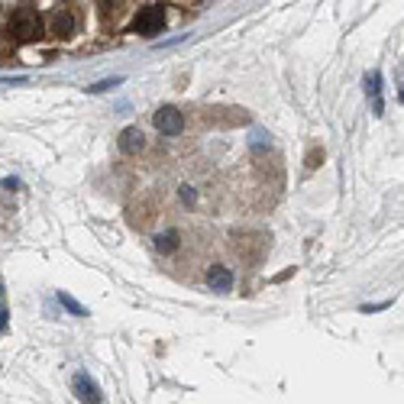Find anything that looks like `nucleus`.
Wrapping results in <instances>:
<instances>
[{
  "label": "nucleus",
  "instance_id": "obj_1",
  "mask_svg": "<svg viewBox=\"0 0 404 404\" xmlns=\"http://www.w3.org/2000/svg\"><path fill=\"white\" fill-rule=\"evenodd\" d=\"M7 30L16 42H36V39L42 36V16L32 7H20V10H13Z\"/></svg>",
  "mask_w": 404,
  "mask_h": 404
},
{
  "label": "nucleus",
  "instance_id": "obj_2",
  "mask_svg": "<svg viewBox=\"0 0 404 404\" xmlns=\"http://www.w3.org/2000/svg\"><path fill=\"white\" fill-rule=\"evenodd\" d=\"M165 20H168L165 7H162V4H149V7H143L136 13L130 30L139 32V36H159V32L165 30Z\"/></svg>",
  "mask_w": 404,
  "mask_h": 404
},
{
  "label": "nucleus",
  "instance_id": "obj_3",
  "mask_svg": "<svg viewBox=\"0 0 404 404\" xmlns=\"http://www.w3.org/2000/svg\"><path fill=\"white\" fill-rule=\"evenodd\" d=\"M153 123H155V130L165 133V136H178V133L184 130V117H182V110H175V107H159Z\"/></svg>",
  "mask_w": 404,
  "mask_h": 404
},
{
  "label": "nucleus",
  "instance_id": "obj_4",
  "mask_svg": "<svg viewBox=\"0 0 404 404\" xmlns=\"http://www.w3.org/2000/svg\"><path fill=\"white\" fill-rule=\"evenodd\" d=\"M75 395L81 398L84 404H100V388H97V381H94L88 372L75 375Z\"/></svg>",
  "mask_w": 404,
  "mask_h": 404
},
{
  "label": "nucleus",
  "instance_id": "obj_5",
  "mask_svg": "<svg viewBox=\"0 0 404 404\" xmlns=\"http://www.w3.org/2000/svg\"><path fill=\"white\" fill-rule=\"evenodd\" d=\"M143 145H145V139H143V130H139V126H126V130L120 133V149L126 155L143 153Z\"/></svg>",
  "mask_w": 404,
  "mask_h": 404
},
{
  "label": "nucleus",
  "instance_id": "obj_6",
  "mask_svg": "<svg viewBox=\"0 0 404 404\" xmlns=\"http://www.w3.org/2000/svg\"><path fill=\"white\" fill-rule=\"evenodd\" d=\"M207 285L214 291H230L233 288V272L227 266H210L207 268Z\"/></svg>",
  "mask_w": 404,
  "mask_h": 404
},
{
  "label": "nucleus",
  "instance_id": "obj_7",
  "mask_svg": "<svg viewBox=\"0 0 404 404\" xmlns=\"http://www.w3.org/2000/svg\"><path fill=\"white\" fill-rule=\"evenodd\" d=\"M52 32L59 39H69L71 32H75V16H71L69 10H59V13L52 16Z\"/></svg>",
  "mask_w": 404,
  "mask_h": 404
},
{
  "label": "nucleus",
  "instance_id": "obj_8",
  "mask_svg": "<svg viewBox=\"0 0 404 404\" xmlns=\"http://www.w3.org/2000/svg\"><path fill=\"white\" fill-rule=\"evenodd\" d=\"M178 243H182V239H178L175 230H165V233H159V237H155V249L165 252V256H168V252H175Z\"/></svg>",
  "mask_w": 404,
  "mask_h": 404
},
{
  "label": "nucleus",
  "instance_id": "obj_9",
  "mask_svg": "<svg viewBox=\"0 0 404 404\" xmlns=\"http://www.w3.org/2000/svg\"><path fill=\"white\" fill-rule=\"evenodd\" d=\"M366 91H369V97H375V114H381V78H379V71H372V75L366 78Z\"/></svg>",
  "mask_w": 404,
  "mask_h": 404
},
{
  "label": "nucleus",
  "instance_id": "obj_10",
  "mask_svg": "<svg viewBox=\"0 0 404 404\" xmlns=\"http://www.w3.org/2000/svg\"><path fill=\"white\" fill-rule=\"evenodd\" d=\"M59 304H61V307H69V311L75 314V317H84V314H88V311H84V307L75 301V297L69 295V291H59Z\"/></svg>",
  "mask_w": 404,
  "mask_h": 404
},
{
  "label": "nucleus",
  "instance_id": "obj_11",
  "mask_svg": "<svg viewBox=\"0 0 404 404\" xmlns=\"http://www.w3.org/2000/svg\"><path fill=\"white\" fill-rule=\"evenodd\" d=\"M120 84V78H107V81H100V84H94V88H88L91 94H100V91H110V88H117Z\"/></svg>",
  "mask_w": 404,
  "mask_h": 404
},
{
  "label": "nucleus",
  "instance_id": "obj_12",
  "mask_svg": "<svg viewBox=\"0 0 404 404\" xmlns=\"http://www.w3.org/2000/svg\"><path fill=\"white\" fill-rule=\"evenodd\" d=\"M182 201H184V204H194V201H198V191L191 188V184H184V188H182Z\"/></svg>",
  "mask_w": 404,
  "mask_h": 404
},
{
  "label": "nucleus",
  "instance_id": "obj_13",
  "mask_svg": "<svg viewBox=\"0 0 404 404\" xmlns=\"http://www.w3.org/2000/svg\"><path fill=\"white\" fill-rule=\"evenodd\" d=\"M323 162V153H317V149H314L311 155H307V168H317Z\"/></svg>",
  "mask_w": 404,
  "mask_h": 404
},
{
  "label": "nucleus",
  "instance_id": "obj_14",
  "mask_svg": "<svg viewBox=\"0 0 404 404\" xmlns=\"http://www.w3.org/2000/svg\"><path fill=\"white\" fill-rule=\"evenodd\" d=\"M4 188H7V191H16V188H20V182H16V178H7V182H4Z\"/></svg>",
  "mask_w": 404,
  "mask_h": 404
},
{
  "label": "nucleus",
  "instance_id": "obj_15",
  "mask_svg": "<svg viewBox=\"0 0 404 404\" xmlns=\"http://www.w3.org/2000/svg\"><path fill=\"white\" fill-rule=\"evenodd\" d=\"M7 317H10V314H7V311H4V307H0V330L7 327Z\"/></svg>",
  "mask_w": 404,
  "mask_h": 404
}]
</instances>
